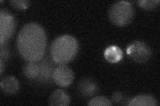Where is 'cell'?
Wrapping results in <instances>:
<instances>
[{
  "mask_svg": "<svg viewBox=\"0 0 160 106\" xmlns=\"http://www.w3.org/2000/svg\"><path fill=\"white\" fill-rule=\"evenodd\" d=\"M46 34L39 25L30 23L20 30L17 39L18 50L28 62L41 61L46 53Z\"/></svg>",
  "mask_w": 160,
  "mask_h": 106,
  "instance_id": "obj_1",
  "label": "cell"
},
{
  "mask_svg": "<svg viewBox=\"0 0 160 106\" xmlns=\"http://www.w3.org/2000/svg\"><path fill=\"white\" fill-rule=\"evenodd\" d=\"M79 45L76 38L64 35L53 41L50 47V55L55 63L65 64L76 57Z\"/></svg>",
  "mask_w": 160,
  "mask_h": 106,
  "instance_id": "obj_2",
  "label": "cell"
},
{
  "mask_svg": "<svg viewBox=\"0 0 160 106\" xmlns=\"http://www.w3.org/2000/svg\"><path fill=\"white\" fill-rule=\"evenodd\" d=\"M134 10L128 2H118L113 3L109 11L110 21L118 27L127 25L133 17Z\"/></svg>",
  "mask_w": 160,
  "mask_h": 106,
  "instance_id": "obj_3",
  "label": "cell"
},
{
  "mask_svg": "<svg viewBox=\"0 0 160 106\" xmlns=\"http://www.w3.org/2000/svg\"><path fill=\"white\" fill-rule=\"evenodd\" d=\"M16 19L8 10L2 9L0 12V44L3 46L12 37L16 30Z\"/></svg>",
  "mask_w": 160,
  "mask_h": 106,
  "instance_id": "obj_4",
  "label": "cell"
},
{
  "mask_svg": "<svg viewBox=\"0 0 160 106\" xmlns=\"http://www.w3.org/2000/svg\"><path fill=\"white\" fill-rule=\"evenodd\" d=\"M127 54L133 61L143 63L147 62L151 57L152 50L144 42L136 41L128 47Z\"/></svg>",
  "mask_w": 160,
  "mask_h": 106,
  "instance_id": "obj_5",
  "label": "cell"
},
{
  "mask_svg": "<svg viewBox=\"0 0 160 106\" xmlns=\"http://www.w3.org/2000/svg\"><path fill=\"white\" fill-rule=\"evenodd\" d=\"M52 79L54 82L61 87H68L71 85L74 79L72 70L65 64H59L55 67Z\"/></svg>",
  "mask_w": 160,
  "mask_h": 106,
  "instance_id": "obj_6",
  "label": "cell"
},
{
  "mask_svg": "<svg viewBox=\"0 0 160 106\" xmlns=\"http://www.w3.org/2000/svg\"><path fill=\"white\" fill-rule=\"evenodd\" d=\"M79 93L84 97H91L98 92V87L96 82L91 78H86L79 82L78 85Z\"/></svg>",
  "mask_w": 160,
  "mask_h": 106,
  "instance_id": "obj_7",
  "label": "cell"
},
{
  "mask_svg": "<svg viewBox=\"0 0 160 106\" xmlns=\"http://www.w3.org/2000/svg\"><path fill=\"white\" fill-rule=\"evenodd\" d=\"M71 103V100L68 93L62 89H58L51 94L49 99L50 105L67 106Z\"/></svg>",
  "mask_w": 160,
  "mask_h": 106,
  "instance_id": "obj_8",
  "label": "cell"
},
{
  "mask_svg": "<svg viewBox=\"0 0 160 106\" xmlns=\"http://www.w3.org/2000/svg\"><path fill=\"white\" fill-rule=\"evenodd\" d=\"M128 105L129 106H156L159 105V103L152 95L142 94L130 99Z\"/></svg>",
  "mask_w": 160,
  "mask_h": 106,
  "instance_id": "obj_9",
  "label": "cell"
},
{
  "mask_svg": "<svg viewBox=\"0 0 160 106\" xmlns=\"http://www.w3.org/2000/svg\"><path fill=\"white\" fill-rule=\"evenodd\" d=\"M1 89L4 93L8 94H16L19 89V83L17 78L13 76L3 78L0 84Z\"/></svg>",
  "mask_w": 160,
  "mask_h": 106,
  "instance_id": "obj_10",
  "label": "cell"
},
{
  "mask_svg": "<svg viewBox=\"0 0 160 106\" xmlns=\"http://www.w3.org/2000/svg\"><path fill=\"white\" fill-rule=\"evenodd\" d=\"M39 65V75L37 79L41 82H48L52 78L53 72L55 68L48 60H45Z\"/></svg>",
  "mask_w": 160,
  "mask_h": 106,
  "instance_id": "obj_11",
  "label": "cell"
},
{
  "mask_svg": "<svg viewBox=\"0 0 160 106\" xmlns=\"http://www.w3.org/2000/svg\"><path fill=\"white\" fill-rule=\"evenodd\" d=\"M123 56L122 49L115 45L108 47L104 51V58L111 63L119 62L122 59Z\"/></svg>",
  "mask_w": 160,
  "mask_h": 106,
  "instance_id": "obj_12",
  "label": "cell"
},
{
  "mask_svg": "<svg viewBox=\"0 0 160 106\" xmlns=\"http://www.w3.org/2000/svg\"><path fill=\"white\" fill-rule=\"evenodd\" d=\"M39 71V65L36 64V62H28L25 64L23 68V73L25 77L30 80L38 78Z\"/></svg>",
  "mask_w": 160,
  "mask_h": 106,
  "instance_id": "obj_13",
  "label": "cell"
},
{
  "mask_svg": "<svg viewBox=\"0 0 160 106\" xmlns=\"http://www.w3.org/2000/svg\"><path fill=\"white\" fill-rule=\"evenodd\" d=\"M88 105L91 106H110L112 105V103L106 97L97 96L90 99Z\"/></svg>",
  "mask_w": 160,
  "mask_h": 106,
  "instance_id": "obj_14",
  "label": "cell"
},
{
  "mask_svg": "<svg viewBox=\"0 0 160 106\" xmlns=\"http://www.w3.org/2000/svg\"><path fill=\"white\" fill-rule=\"evenodd\" d=\"M160 2L159 0H141L138 3L142 9L146 10H152L159 6Z\"/></svg>",
  "mask_w": 160,
  "mask_h": 106,
  "instance_id": "obj_15",
  "label": "cell"
},
{
  "mask_svg": "<svg viewBox=\"0 0 160 106\" xmlns=\"http://www.w3.org/2000/svg\"><path fill=\"white\" fill-rule=\"evenodd\" d=\"M10 4L12 5V6L18 10H25L26 9L30 4L29 1H24V0H15V1H11L9 2Z\"/></svg>",
  "mask_w": 160,
  "mask_h": 106,
  "instance_id": "obj_16",
  "label": "cell"
},
{
  "mask_svg": "<svg viewBox=\"0 0 160 106\" xmlns=\"http://www.w3.org/2000/svg\"><path fill=\"white\" fill-rule=\"evenodd\" d=\"M125 98L123 96V94H122L121 92H115L113 95H112V101L117 104H122L124 101Z\"/></svg>",
  "mask_w": 160,
  "mask_h": 106,
  "instance_id": "obj_17",
  "label": "cell"
},
{
  "mask_svg": "<svg viewBox=\"0 0 160 106\" xmlns=\"http://www.w3.org/2000/svg\"><path fill=\"white\" fill-rule=\"evenodd\" d=\"M1 59L3 60V59H7L9 58V52L7 48H3L2 47L1 48Z\"/></svg>",
  "mask_w": 160,
  "mask_h": 106,
  "instance_id": "obj_18",
  "label": "cell"
},
{
  "mask_svg": "<svg viewBox=\"0 0 160 106\" xmlns=\"http://www.w3.org/2000/svg\"><path fill=\"white\" fill-rule=\"evenodd\" d=\"M0 65H1V74L3 73V60L1 59V61H0Z\"/></svg>",
  "mask_w": 160,
  "mask_h": 106,
  "instance_id": "obj_19",
  "label": "cell"
}]
</instances>
